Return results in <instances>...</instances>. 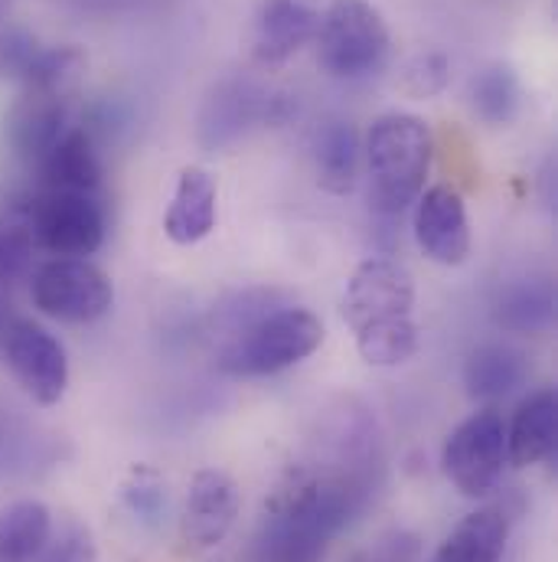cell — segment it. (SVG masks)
<instances>
[{
  "mask_svg": "<svg viewBox=\"0 0 558 562\" xmlns=\"http://www.w3.org/2000/svg\"><path fill=\"white\" fill-rule=\"evenodd\" d=\"M558 445V396L556 390L533 393L513 422L506 425V464L533 468L556 454Z\"/></svg>",
  "mask_w": 558,
  "mask_h": 562,
  "instance_id": "2e32d148",
  "label": "cell"
},
{
  "mask_svg": "<svg viewBox=\"0 0 558 562\" xmlns=\"http://www.w3.org/2000/svg\"><path fill=\"white\" fill-rule=\"evenodd\" d=\"M219 190L216 177L206 167H183L173 187V200L163 216V236L173 246H196L216 229L219 216Z\"/></svg>",
  "mask_w": 558,
  "mask_h": 562,
  "instance_id": "4fadbf2b",
  "label": "cell"
},
{
  "mask_svg": "<svg viewBox=\"0 0 558 562\" xmlns=\"http://www.w3.org/2000/svg\"><path fill=\"white\" fill-rule=\"evenodd\" d=\"M36 167L43 177V190H62V193H95L105 173L99 157V140L86 128H69Z\"/></svg>",
  "mask_w": 558,
  "mask_h": 562,
  "instance_id": "ac0fdd59",
  "label": "cell"
},
{
  "mask_svg": "<svg viewBox=\"0 0 558 562\" xmlns=\"http://www.w3.org/2000/svg\"><path fill=\"white\" fill-rule=\"evenodd\" d=\"M239 510H242V494L232 474L219 468L196 471L183 501V517H180L183 543L193 553L216 550L236 527Z\"/></svg>",
  "mask_w": 558,
  "mask_h": 562,
  "instance_id": "8fae6325",
  "label": "cell"
},
{
  "mask_svg": "<svg viewBox=\"0 0 558 562\" xmlns=\"http://www.w3.org/2000/svg\"><path fill=\"white\" fill-rule=\"evenodd\" d=\"M412 233L424 259H431L434 266L457 269L470 259L474 243H470L467 206H464V196L447 183L421 190V196L415 200Z\"/></svg>",
  "mask_w": 558,
  "mask_h": 562,
  "instance_id": "7c38bea8",
  "label": "cell"
},
{
  "mask_svg": "<svg viewBox=\"0 0 558 562\" xmlns=\"http://www.w3.org/2000/svg\"><path fill=\"white\" fill-rule=\"evenodd\" d=\"M467 102L470 112L490 125V128H506L516 122L520 105H523V89H520V76L510 63H490L483 66L467 89Z\"/></svg>",
  "mask_w": 558,
  "mask_h": 562,
  "instance_id": "603a6c76",
  "label": "cell"
},
{
  "mask_svg": "<svg viewBox=\"0 0 558 562\" xmlns=\"http://www.w3.org/2000/svg\"><path fill=\"white\" fill-rule=\"evenodd\" d=\"M275 307H284L278 291H269V288L236 291L232 297H226V301L216 307L213 321H216V327H219L226 337H232V334H239L242 327H249L252 321L265 317V314L275 311Z\"/></svg>",
  "mask_w": 558,
  "mask_h": 562,
  "instance_id": "484cf974",
  "label": "cell"
},
{
  "mask_svg": "<svg viewBox=\"0 0 558 562\" xmlns=\"http://www.w3.org/2000/svg\"><path fill=\"white\" fill-rule=\"evenodd\" d=\"M340 311L369 367L392 370L419 353L415 279L402 262L386 256L360 262L346 281Z\"/></svg>",
  "mask_w": 558,
  "mask_h": 562,
  "instance_id": "7a4b0ae2",
  "label": "cell"
},
{
  "mask_svg": "<svg viewBox=\"0 0 558 562\" xmlns=\"http://www.w3.org/2000/svg\"><path fill=\"white\" fill-rule=\"evenodd\" d=\"M317 63L330 79H366L379 72L392 49L386 16L369 0H330L317 26Z\"/></svg>",
  "mask_w": 558,
  "mask_h": 562,
  "instance_id": "5b68a950",
  "label": "cell"
},
{
  "mask_svg": "<svg viewBox=\"0 0 558 562\" xmlns=\"http://www.w3.org/2000/svg\"><path fill=\"white\" fill-rule=\"evenodd\" d=\"M33 243L56 259H86L105 243V210L92 193L43 190L30 206Z\"/></svg>",
  "mask_w": 558,
  "mask_h": 562,
  "instance_id": "9c48e42d",
  "label": "cell"
},
{
  "mask_svg": "<svg viewBox=\"0 0 558 562\" xmlns=\"http://www.w3.org/2000/svg\"><path fill=\"white\" fill-rule=\"evenodd\" d=\"M36 562H99V547H95V533L79 524V520H62L59 530L53 527L43 553Z\"/></svg>",
  "mask_w": 558,
  "mask_h": 562,
  "instance_id": "4316f807",
  "label": "cell"
},
{
  "mask_svg": "<svg viewBox=\"0 0 558 562\" xmlns=\"http://www.w3.org/2000/svg\"><path fill=\"white\" fill-rule=\"evenodd\" d=\"M122 501L140 524L157 527L167 514V481L150 464H135L122 484Z\"/></svg>",
  "mask_w": 558,
  "mask_h": 562,
  "instance_id": "d4e9b609",
  "label": "cell"
},
{
  "mask_svg": "<svg viewBox=\"0 0 558 562\" xmlns=\"http://www.w3.org/2000/svg\"><path fill=\"white\" fill-rule=\"evenodd\" d=\"M287 119V99L275 95L252 79H223L200 109L196 138L206 150H219L242 138L252 125Z\"/></svg>",
  "mask_w": 558,
  "mask_h": 562,
  "instance_id": "30bf717a",
  "label": "cell"
},
{
  "mask_svg": "<svg viewBox=\"0 0 558 562\" xmlns=\"http://www.w3.org/2000/svg\"><path fill=\"white\" fill-rule=\"evenodd\" d=\"M434 157V135L419 115H379L366 135L369 203L379 216H402L424 190Z\"/></svg>",
  "mask_w": 558,
  "mask_h": 562,
  "instance_id": "3957f363",
  "label": "cell"
},
{
  "mask_svg": "<svg viewBox=\"0 0 558 562\" xmlns=\"http://www.w3.org/2000/svg\"><path fill=\"white\" fill-rule=\"evenodd\" d=\"M320 13L300 0H262L255 16V59L262 66L287 63L307 43H314Z\"/></svg>",
  "mask_w": 558,
  "mask_h": 562,
  "instance_id": "9a60e30c",
  "label": "cell"
},
{
  "mask_svg": "<svg viewBox=\"0 0 558 562\" xmlns=\"http://www.w3.org/2000/svg\"><path fill=\"white\" fill-rule=\"evenodd\" d=\"M33 307L62 324H95L115 304V284L89 259H49L30 281Z\"/></svg>",
  "mask_w": 558,
  "mask_h": 562,
  "instance_id": "8992f818",
  "label": "cell"
},
{
  "mask_svg": "<svg viewBox=\"0 0 558 562\" xmlns=\"http://www.w3.org/2000/svg\"><path fill=\"white\" fill-rule=\"evenodd\" d=\"M327 464L304 468L284 484L265 510L259 553L262 562H320L330 543L369 507L383 458L346 454L317 445Z\"/></svg>",
  "mask_w": 558,
  "mask_h": 562,
  "instance_id": "6da1fadb",
  "label": "cell"
},
{
  "mask_svg": "<svg viewBox=\"0 0 558 562\" xmlns=\"http://www.w3.org/2000/svg\"><path fill=\"white\" fill-rule=\"evenodd\" d=\"M39 56V43L26 30H3L0 33V76L23 79Z\"/></svg>",
  "mask_w": 558,
  "mask_h": 562,
  "instance_id": "f1b7e54d",
  "label": "cell"
},
{
  "mask_svg": "<svg viewBox=\"0 0 558 562\" xmlns=\"http://www.w3.org/2000/svg\"><path fill=\"white\" fill-rule=\"evenodd\" d=\"M506 464V422L497 409L464 419L444 441L441 468L464 497H487Z\"/></svg>",
  "mask_w": 558,
  "mask_h": 562,
  "instance_id": "ba28073f",
  "label": "cell"
},
{
  "mask_svg": "<svg viewBox=\"0 0 558 562\" xmlns=\"http://www.w3.org/2000/svg\"><path fill=\"white\" fill-rule=\"evenodd\" d=\"M10 3H13V0H0V20H3L7 13H10Z\"/></svg>",
  "mask_w": 558,
  "mask_h": 562,
  "instance_id": "f546056e",
  "label": "cell"
},
{
  "mask_svg": "<svg viewBox=\"0 0 558 562\" xmlns=\"http://www.w3.org/2000/svg\"><path fill=\"white\" fill-rule=\"evenodd\" d=\"M493 324L506 334L536 337L556 324V284L549 279H520L500 288Z\"/></svg>",
  "mask_w": 558,
  "mask_h": 562,
  "instance_id": "ffe728a7",
  "label": "cell"
},
{
  "mask_svg": "<svg viewBox=\"0 0 558 562\" xmlns=\"http://www.w3.org/2000/svg\"><path fill=\"white\" fill-rule=\"evenodd\" d=\"M53 533V514L43 501H13L0 507V562H36Z\"/></svg>",
  "mask_w": 558,
  "mask_h": 562,
  "instance_id": "7402d4cb",
  "label": "cell"
},
{
  "mask_svg": "<svg viewBox=\"0 0 558 562\" xmlns=\"http://www.w3.org/2000/svg\"><path fill=\"white\" fill-rule=\"evenodd\" d=\"M513 514L506 504H490L467 514L437 547L431 562H500L510 543Z\"/></svg>",
  "mask_w": 558,
  "mask_h": 562,
  "instance_id": "e0dca14e",
  "label": "cell"
},
{
  "mask_svg": "<svg viewBox=\"0 0 558 562\" xmlns=\"http://www.w3.org/2000/svg\"><path fill=\"white\" fill-rule=\"evenodd\" d=\"M360 135L350 122H327L314 135V170L320 190L346 196L360 173Z\"/></svg>",
  "mask_w": 558,
  "mask_h": 562,
  "instance_id": "44dd1931",
  "label": "cell"
},
{
  "mask_svg": "<svg viewBox=\"0 0 558 562\" xmlns=\"http://www.w3.org/2000/svg\"><path fill=\"white\" fill-rule=\"evenodd\" d=\"M529 376V360L510 344H480L464 363V390L477 403H497L516 393Z\"/></svg>",
  "mask_w": 558,
  "mask_h": 562,
  "instance_id": "d6986e66",
  "label": "cell"
},
{
  "mask_svg": "<svg viewBox=\"0 0 558 562\" xmlns=\"http://www.w3.org/2000/svg\"><path fill=\"white\" fill-rule=\"evenodd\" d=\"M327 330L323 321L297 304H284L269 311L265 317L252 321L239 334L226 337L219 347L216 367L226 376L236 380H255V376H275L307 357H314L323 344Z\"/></svg>",
  "mask_w": 558,
  "mask_h": 562,
  "instance_id": "277c9868",
  "label": "cell"
},
{
  "mask_svg": "<svg viewBox=\"0 0 558 562\" xmlns=\"http://www.w3.org/2000/svg\"><path fill=\"white\" fill-rule=\"evenodd\" d=\"M69 99L23 89L7 115V140L20 160L39 164L69 128Z\"/></svg>",
  "mask_w": 558,
  "mask_h": 562,
  "instance_id": "5bb4252c",
  "label": "cell"
},
{
  "mask_svg": "<svg viewBox=\"0 0 558 562\" xmlns=\"http://www.w3.org/2000/svg\"><path fill=\"white\" fill-rule=\"evenodd\" d=\"M82 72H86V53L79 46H56V49H39L30 72L20 82L23 89H33V92L72 99Z\"/></svg>",
  "mask_w": 558,
  "mask_h": 562,
  "instance_id": "cb8c5ba5",
  "label": "cell"
},
{
  "mask_svg": "<svg viewBox=\"0 0 558 562\" xmlns=\"http://www.w3.org/2000/svg\"><path fill=\"white\" fill-rule=\"evenodd\" d=\"M451 79V59L444 53H419L412 56L406 66H402V76H399V89L412 99H431L437 92H444Z\"/></svg>",
  "mask_w": 558,
  "mask_h": 562,
  "instance_id": "83f0119b",
  "label": "cell"
},
{
  "mask_svg": "<svg viewBox=\"0 0 558 562\" xmlns=\"http://www.w3.org/2000/svg\"><path fill=\"white\" fill-rule=\"evenodd\" d=\"M3 360L16 386L43 409L56 406L69 390V353L56 334L30 317H13L0 334Z\"/></svg>",
  "mask_w": 558,
  "mask_h": 562,
  "instance_id": "52a82bcc",
  "label": "cell"
}]
</instances>
